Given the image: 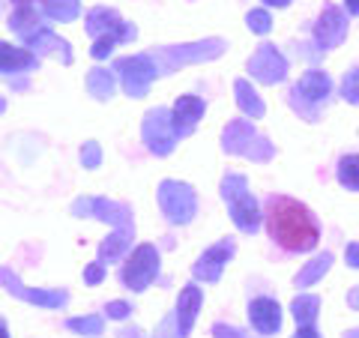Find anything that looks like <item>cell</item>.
<instances>
[{
	"label": "cell",
	"mask_w": 359,
	"mask_h": 338,
	"mask_svg": "<svg viewBox=\"0 0 359 338\" xmlns=\"http://www.w3.org/2000/svg\"><path fill=\"white\" fill-rule=\"evenodd\" d=\"M264 219H266L269 240H273L282 252H290V255L311 252L320 240L318 216L297 198L269 195L264 201Z\"/></svg>",
	"instance_id": "1"
},
{
	"label": "cell",
	"mask_w": 359,
	"mask_h": 338,
	"mask_svg": "<svg viewBox=\"0 0 359 338\" xmlns=\"http://www.w3.org/2000/svg\"><path fill=\"white\" fill-rule=\"evenodd\" d=\"M222 198L228 201L231 216L237 222V228L245 234H255L257 224H261V212H257V201L252 198L249 186H245V177L240 174H228L222 183Z\"/></svg>",
	"instance_id": "2"
},
{
	"label": "cell",
	"mask_w": 359,
	"mask_h": 338,
	"mask_svg": "<svg viewBox=\"0 0 359 338\" xmlns=\"http://www.w3.org/2000/svg\"><path fill=\"white\" fill-rule=\"evenodd\" d=\"M159 273V252L153 245H138L132 252V257L120 269V278L129 290H144Z\"/></svg>",
	"instance_id": "3"
},
{
	"label": "cell",
	"mask_w": 359,
	"mask_h": 338,
	"mask_svg": "<svg viewBox=\"0 0 359 338\" xmlns=\"http://www.w3.org/2000/svg\"><path fill=\"white\" fill-rule=\"evenodd\" d=\"M159 201H162V210L165 216L171 219L174 224H183L195 216V191L183 186V183H162V191H159Z\"/></svg>",
	"instance_id": "4"
},
{
	"label": "cell",
	"mask_w": 359,
	"mask_h": 338,
	"mask_svg": "<svg viewBox=\"0 0 359 338\" xmlns=\"http://www.w3.org/2000/svg\"><path fill=\"white\" fill-rule=\"evenodd\" d=\"M174 138H177V132H174V123H171V114H168L165 108H156L147 114V123H144V141L150 144V150L153 153H171L174 147Z\"/></svg>",
	"instance_id": "5"
},
{
	"label": "cell",
	"mask_w": 359,
	"mask_h": 338,
	"mask_svg": "<svg viewBox=\"0 0 359 338\" xmlns=\"http://www.w3.org/2000/svg\"><path fill=\"white\" fill-rule=\"evenodd\" d=\"M114 69L120 72L123 87H126L129 96H144L147 93V84L153 81V75H156V69L150 66L147 58H123V60H117Z\"/></svg>",
	"instance_id": "6"
},
{
	"label": "cell",
	"mask_w": 359,
	"mask_h": 338,
	"mask_svg": "<svg viewBox=\"0 0 359 338\" xmlns=\"http://www.w3.org/2000/svg\"><path fill=\"white\" fill-rule=\"evenodd\" d=\"M347 33V18L341 15V9L335 6H323V13L318 18V25H314V39H318V45L323 51L327 48H335Z\"/></svg>",
	"instance_id": "7"
},
{
	"label": "cell",
	"mask_w": 359,
	"mask_h": 338,
	"mask_svg": "<svg viewBox=\"0 0 359 338\" xmlns=\"http://www.w3.org/2000/svg\"><path fill=\"white\" fill-rule=\"evenodd\" d=\"M249 69H252L255 78H261V81H266V84H273V81H282V78H285L287 63H285L282 54L276 51V45H261L257 54L252 58V63H249Z\"/></svg>",
	"instance_id": "8"
},
{
	"label": "cell",
	"mask_w": 359,
	"mask_h": 338,
	"mask_svg": "<svg viewBox=\"0 0 359 338\" xmlns=\"http://www.w3.org/2000/svg\"><path fill=\"white\" fill-rule=\"evenodd\" d=\"M249 320L261 335H276L278 326H282V309H278L276 299L257 297L249 302Z\"/></svg>",
	"instance_id": "9"
},
{
	"label": "cell",
	"mask_w": 359,
	"mask_h": 338,
	"mask_svg": "<svg viewBox=\"0 0 359 338\" xmlns=\"http://www.w3.org/2000/svg\"><path fill=\"white\" fill-rule=\"evenodd\" d=\"M255 144H266L261 135H255L243 120L231 123L228 132H224V150L231 153H243V156H255V159H266L261 150H255Z\"/></svg>",
	"instance_id": "10"
},
{
	"label": "cell",
	"mask_w": 359,
	"mask_h": 338,
	"mask_svg": "<svg viewBox=\"0 0 359 338\" xmlns=\"http://www.w3.org/2000/svg\"><path fill=\"white\" fill-rule=\"evenodd\" d=\"M201 114H204V102H201L198 96H180L177 105L171 111V123H174V132L180 138H186V135H192Z\"/></svg>",
	"instance_id": "11"
},
{
	"label": "cell",
	"mask_w": 359,
	"mask_h": 338,
	"mask_svg": "<svg viewBox=\"0 0 359 338\" xmlns=\"http://www.w3.org/2000/svg\"><path fill=\"white\" fill-rule=\"evenodd\" d=\"M233 255V240H222L219 245H212L210 252L201 255V261L195 264V276L204 281H216L222 276V266L228 264V257Z\"/></svg>",
	"instance_id": "12"
},
{
	"label": "cell",
	"mask_w": 359,
	"mask_h": 338,
	"mask_svg": "<svg viewBox=\"0 0 359 338\" xmlns=\"http://www.w3.org/2000/svg\"><path fill=\"white\" fill-rule=\"evenodd\" d=\"M332 90V81L327 72L320 69H311L299 78V81L294 84V90H290V96L294 99H309V102H320V99H327Z\"/></svg>",
	"instance_id": "13"
},
{
	"label": "cell",
	"mask_w": 359,
	"mask_h": 338,
	"mask_svg": "<svg viewBox=\"0 0 359 338\" xmlns=\"http://www.w3.org/2000/svg\"><path fill=\"white\" fill-rule=\"evenodd\" d=\"M9 27H13L15 33L25 42H30L33 36H36L39 30H45V25H42V15L36 13V6L33 4H27V6H18L13 15H9Z\"/></svg>",
	"instance_id": "14"
},
{
	"label": "cell",
	"mask_w": 359,
	"mask_h": 338,
	"mask_svg": "<svg viewBox=\"0 0 359 338\" xmlns=\"http://www.w3.org/2000/svg\"><path fill=\"white\" fill-rule=\"evenodd\" d=\"M201 309V290L195 285H186L180 290V302H177V326H180V338L189 332V326H192L195 314Z\"/></svg>",
	"instance_id": "15"
},
{
	"label": "cell",
	"mask_w": 359,
	"mask_h": 338,
	"mask_svg": "<svg viewBox=\"0 0 359 338\" xmlns=\"http://www.w3.org/2000/svg\"><path fill=\"white\" fill-rule=\"evenodd\" d=\"M4 285L9 288V294H15L21 299H30V302H42V306H63L66 302V294H42V290H27L18 285V278L9 273V269H4Z\"/></svg>",
	"instance_id": "16"
},
{
	"label": "cell",
	"mask_w": 359,
	"mask_h": 338,
	"mask_svg": "<svg viewBox=\"0 0 359 338\" xmlns=\"http://www.w3.org/2000/svg\"><path fill=\"white\" fill-rule=\"evenodd\" d=\"M135 33H138V30H135L132 25H126V21H123L120 27H114L111 33H105V36H99V39L93 42V48H90V54H93L96 60H102V58H108L111 48H114L117 42H129V39H135Z\"/></svg>",
	"instance_id": "17"
},
{
	"label": "cell",
	"mask_w": 359,
	"mask_h": 338,
	"mask_svg": "<svg viewBox=\"0 0 359 338\" xmlns=\"http://www.w3.org/2000/svg\"><path fill=\"white\" fill-rule=\"evenodd\" d=\"M123 21L120 15L114 13V9H105V6H99V9H90V15H87V30L93 33V36H105V33H111L114 27H120Z\"/></svg>",
	"instance_id": "18"
},
{
	"label": "cell",
	"mask_w": 359,
	"mask_h": 338,
	"mask_svg": "<svg viewBox=\"0 0 359 338\" xmlns=\"http://www.w3.org/2000/svg\"><path fill=\"white\" fill-rule=\"evenodd\" d=\"M0 54H4V72L6 75H15L21 69H33L36 66V58L25 48H13V45H0Z\"/></svg>",
	"instance_id": "19"
},
{
	"label": "cell",
	"mask_w": 359,
	"mask_h": 338,
	"mask_svg": "<svg viewBox=\"0 0 359 338\" xmlns=\"http://www.w3.org/2000/svg\"><path fill=\"white\" fill-rule=\"evenodd\" d=\"M335 177L339 183L351 191H359V153H347L339 159V168H335Z\"/></svg>",
	"instance_id": "20"
},
{
	"label": "cell",
	"mask_w": 359,
	"mask_h": 338,
	"mask_svg": "<svg viewBox=\"0 0 359 338\" xmlns=\"http://www.w3.org/2000/svg\"><path fill=\"white\" fill-rule=\"evenodd\" d=\"M42 6H45V15L54 21H75L78 13H81L78 0H42Z\"/></svg>",
	"instance_id": "21"
},
{
	"label": "cell",
	"mask_w": 359,
	"mask_h": 338,
	"mask_svg": "<svg viewBox=\"0 0 359 338\" xmlns=\"http://www.w3.org/2000/svg\"><path fill=\"white\" fill-rule=\"evenodd\" d=\"M129 236H132L129 228H120L108 243H102V249H99V257H102V261H114V257L129 245Z\"/></svg>",
	"instance_id": "22"
},
{
	"label": "cell",
	"mask_w": 359,
	"mask_h": 338,
	"mask_svg": "<svg viewBox=\"0 0 359 338\" xmlns=\"http://www.w3.org/2000/svg\"><path fill=\"white\" fill-rule=\"evenodd\" d=\"M330 264H332V255H320V257H314V261L302 269V273L297 276V285H311L318 276H323L330 269Z\"/></svg>",
	"instance_id": "23"
},
{
	"label": "cell",
	"mask_w": 359,
	"mask_h": 338,
	"mask_svg": "<svg viewBox=\"0 0 359 338\" xmlns=\"http://www.w3.org/2000/svg\"><path fill=\"white\" fill-rule=\"evenodd\" d=\"M237 93H240V108L245 111V114H255V117H261V114H264L261 99L255 96V90L245 84V81H237Z\"/></svg>",
	"instance_id": "24"
},
{
	"label": "cell",
	"mask_w": 359,
	"mask_h": 338,
	"mask_svg": "<svg viewBox=\"0 0 359 338\" xmlns=\"http://www.w3.org/2000/svg\"><path fill=\"white\" fill-rule=\"evenodd\" d=\"M314 311H318V299H314V297H299V299H294V318H297L302 326H311V323H314Z\"/></svg>",
	"instance_id": "25"
},
{
	"label": "cell",
	"mask_w": 359,
	"mask_h": 338,
	"mask_svg": "<svg viewBox=\"0 0 359 338\" xmlns=\"http://www.w3.org/2000/svg\"><path fill=\"white\" fill-rule=\"evenodd\" d=\"M90 90H93V96L108 99L111 90H114V81H111V75L105 69H93L90 72Z\"/></svg>",
	"instance_id": "26"
},
{
	"label": "cell",
	"mask_w": 359,
	"mask_h": 338,
	"mask_svg": "<svg viewBox=\"0 0 359 338\" xmlns=\"http://www.w3.org/2000/svg\"><path fill=\"white\" fill-rule=\"evenodd\" d=\"M341 93H344V99H347V102H353V105H359V66H356V69H353V72H347V75H344Z\"/></svg>",
	"instance_id": "27"
},
{
	"label": "cell",
	"mask_w": 359,
	"mask_h": 338,
	"mask_svg": "<svg viewBox=\"0 0 359 338\" xmlns=\"http://www.w3.org/2000/svg\"><path fill=\"white\" fill-rule=\"evenodd\" d=\"M69 330H78V332H87L90 338L99 335V330H102V320L99 318H84V320H69Z\"/></svg>",
	"instance_id": "28"
},
{
	"label": "cell",
	"mask_w": 359,
	"mask_h": 338,
	"mask_svg": "<svg viewBox=\"0 0 359 338\" xmlns=\"http://www.w3.org/2000/svg\"><path fill=\"white\" fill-rule=\"evenodd\" d=\"M245 21H249V27H252L255 33H266V30H269V15L264 13V9H252Z\"/></svg>",
	"instance_id": "29"
},
{
	"label": "cell",
	"mask_w": 359,
	"mask_h": 338,
	"mask_svg": "<svg viewBox=\"0 0 359 338\" xmlns=\"http://www.w3.org/2000/svg\"><path fill=\"white\" fill-rule=\"evenodd\" d=\"M81 159H84V165H99V150H96V144H87V147L81 150Z\"/></svg>",
	"instance_id": "30"
},
{
	"label": "cell",
	"mask_w": 359,
	"mask_h": 338,
	"mask_svg": "<svg viewBox=\"0 0 359 338\" xmlns=\"http://www.w3.org/2000/svg\"><path fill=\"white\" fill-rule=\"evenodd\" d=\"M84 278L90 281V285H96V281H102V264H90L84 269Z\"/></svg>",
	"instance_id": "31"
},
{
	"label": "cell",
	"mask_w": 359,
	"mask_h": 338,
	"mask_svg": "<svg viewBox=\"0 0 359 338\" xmlns=\"http://www.w3.org/2000/svg\"><path fill=\"white\" fill-rule=\"evenodd\" d=\"M212 335H216V338H243V332L228 330L224 323H216V326H212Z\"/></svg>",
	"instance_id": "32"
},
{
	"label": "cell",
	"mask_w": 359,
	"mask_h": 338,
	"mask_svg": "<svg viewBox=\"0 0 359 338\" xmlns=\"http://www.w3.org/2000/svg\"><path fill=\"white\" fill-rule=\"evenodd\" d=\"M126 314H129V306H126V302H111V306H108V318H126Z\"/></svg>",
	"instance_id": "33"
},
{
	"label": "cell",
	"mask_w": 359,
	"mask_h": 338,
	"mask_svg": "<svg viewBox=\"0 0 359 338\" xmlns=\"http://www.w3.org/2000/svg\"><path fill=\"white\" fill-rule=\"evenodd\" d=\"M347 264L359 266V245H347Z\"/></svg>",
	"instance_id": "34"
},
{
	"label": "cell",
	"mask_w": 359,
	"mask_h": 338,
	"mask_svg": "<svg viewBox=\"0 0 359 338\" xmlns=\"http://www.w3.org/2000/svg\"><path fill=\"white\" fill-rule=\"evenodd\" d=\"M344 4H347V13L359 15V0H344Z\"/></svg>",
	"instance_id": "35"
},
{
	"label": "cell",
	"mask_w": 359,
	"mask_h": 338,
	"mask_svg": "<svg viewBox=\"0 0 359 338\" xmlns=\"http://www.w3.org/2000/svg\"><path fill=\"white\" fill-rule=\"evenodd\" d=\"M264 4H266V6H287L290 0H264Z\"/></svg>",
	"instance_id": "36"
},
{
	"label": "cell",
	"mask_w": 359,
	"mask_h": 338,
	"mask_svg": "<svg viewBox=\"0 0 359 338\" xmlns=\"http://www.w3.org/2000/svg\"><path fill=\"white\" fill-rule=\"evenodd\" d=\"M13 4H18V6H27V4H33V0H13Z\"/></svg>",
	"instance_id": "37"
},
{
	"label": "cell",
	"mask_w": 359,
	"mask_h": 338,
	"mask_svg": "<svg viewBox=\"0 0 359 338\" xmlns=\"http://www.w3.org/2000/svg\"><path fill=\"white\" fill-rule=\"evenodd\" d=\"M351 302H353V306H359V290H356V294L351 297Z\"/></svg>",
	"instance_id": "38"
},
{
	"label": "cell",
	"mask_w": 359,
	"mask_h": 338,
	"mask_svg": "<svg viewBox=\"0 0 359 338\" xmlns=\"http://www.w3.org/2000/svg\"><path fill=\"white\" fill-rule=\"evenodd\" d=\"M347 338H359V332H347Z\"/></svg>",
	"instance_id": "39"
}]
</instances>
